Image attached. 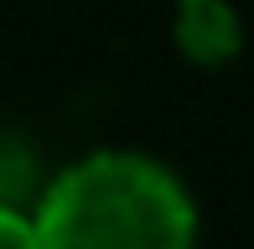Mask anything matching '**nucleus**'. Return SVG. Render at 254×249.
Masks as SVG:
<instances>
[{
    "label": "nucleus",
    "instance_id": "obj_2",
    "mask_svg": "<svg viewBox=\"0 0 254 249\" xmlns=\"http://www.w3.org/2000/svg\"><path fill=\"white\" fill-rule=\"evenodd\" d=\"M171 47L202 73L228 67L244 52V16L234 0H177L171 5Z\"/></svg>",
    "mask_w": 254,
    "mask_h": 249
},
{
    "label": "nucleus",
    "instance_id": "obj_1",
    "mask_svg": "<svg viewBox=\"0 0 254 249\" xmlns=\"http://www.w3.org/2000/svg\"><path fill=\"white\" fill-rule=\"evenodd\" d=\"M31 218L42 249H202L197 192L135 145H94L52 166Z\"/></svg>",
    "mask_w": 254,
    "mask_h": 249
},
{
    "label": "nucleus",
    "instance_id": "obj_5",
    "mask_svg": "<svg viewBox=\"0 0 254 249\" xmlns=\"http://www.w3.org/2000/svg\"><path fill=\"white\" fill-rule=\"evenodd\" d=\"M171 5H177V0H171Z\"/></svg>",
    "mask_w": 254,
    "mask_h": 249
},
{
    "label": "nucleus",
    "instance_id": "obj_3",
    "mask_svg": "<svg viewBox=\"0 0 254 249\" xmlns=\"http://www.w3.org/2000/svg\"><path fill=\"white\" fill-rule=\"evenodd\" d=\"M42 182H47V166H42L37 145L16 130H0V202H21L31 208Z\"/></svg>",
    "mask_w": 254,
    "mask_h": 249
},
{
    "label": "nucleus",
    "instance_id": "obj_4",
    "mask_svg": "<svg viewBox=\"0 0 254 249\" xmlns=\"http://www.w3.org/2000/svg\"><path fill=\"white\" fill-rule=\"evenodd\" d=\"M0 249H42L31 208H21V202H0Z\"/></svg>",
    "mask_w": 254,
    "mask_h": 249
}]
</instances>
